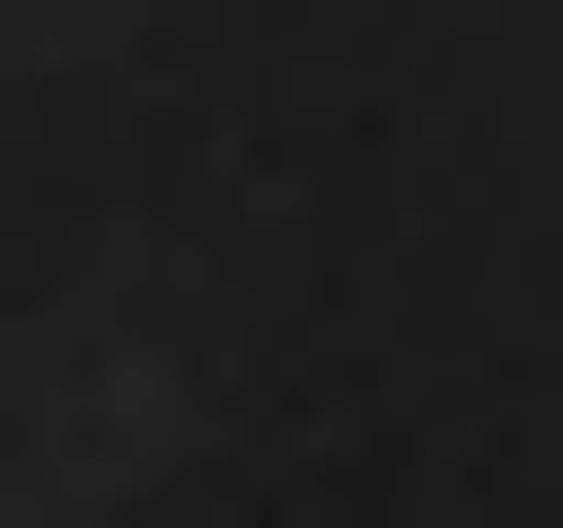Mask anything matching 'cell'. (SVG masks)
Here are the masks:
<instances>
[{
  "instance_id": "obj_1",
  "label": "cell",
  "mask_w": 563,
  "mask_h": 528,
  "mask_svg": "<svg viewBox=\"0 0 563 528\" xmlns=\"http://www.w3.org/2000/svg\"><path fill=\"white\" fill-rule=\"evenodd\" d=\"M141 458H176V317L106 282V317H35V352H0V493H141Z\"/></svg>"
}]
</instances>
